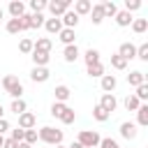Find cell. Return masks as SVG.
<instances>
[{
    "mask_svg": "<svg viewBox=\"0 0 148 148\" xmlns=\"http://www.w3.org/2000/svg\"><path fill=\"white\" fill-rule=\"evenodd\" d=\"M0 86L5 88V92H7L12 99H21V97H23V83L18 81V76L7 74V76L0 79Z\"/></svg>",
    "mask_w": 148,
    "mask_h": 148,
    "instance_id": "6da1fadb",
    "label": "cell"
},
{
    "mask_svg": "<svg viewBox=\"0 0 148 148\" xmlns=\"http://www.w3.org/2000/svg\"><path fill=\"white\" fill-rule=\"evenodd\" d=\"M37 136H39V141H44L46 146H60V143H62V139H65L62 130L51 127V125H44V127L37 132Z\"/></svg>",
    "mask_w": 148,
    "mask_h": 148,
    "instance_id": "7a4b0ae2",
    "label": "cell"
},
{
    "mask_svg": "<svg viewBox=\"0 0 148 148\" xmlns=\"http://www.w3.org/2000/svg\"><path fill=\"white\" fill-rule=\"evenodd\" d=\"M99 139H102V136H99L97 130H81L76 141H79L83 148H97V146H99Z\"/></svg>",
    "mask_w": 148,
    "mask_h": 148,
    "instance_id": "3957f363",
    "label": "cell"
},
{
    "mask_svg": "<svg viewBox=\"0 0 148 148\" xmlns=\"http://www.w3.org/2000/svg\"><path fill=\"white\" fill-rule=\"evenodd\" d=\"M46 9L51 12V16H53V18H60L67 9H72V2H69V0H53V2H49V5H46Z\"/></svg>",
    "mask_w": 148,
    "mask_h": 148,
    "instance_id": "277c9868",
    "label": "cell"
},
{
    "mask_svg": "<svg viewBox=\"0 0 148 148\" xmlns=\"http://www.w3.org/2000/svg\"><path fill=\"white\" fill-rule=\"evenodd\" d=\"M49 79H51L49 67H32V69H30V81H32V83H46Z\"/></svg>",
    "mask_w": 148,
    "mask_h": 148,
    "instance_id": "5b68a950",
    "label": "cell"
},
{
    "mask_svg": "<svg viewBox=\"0 0 148 148\" xmlns=\"http://www.w3.org/2000/svg\"><path fill=\"white\" fill-rule=\"evenodd\" d=\"M99 106H102L106 113H113V111H116V106H118L116 95H113V92H102V97H99Z\"/></svg>",
    "mask_w": 148,
    "mask_h": 148,
    "instance_id": "8992f818",
    "label": "cell"
},
{
    "mask_svg": "<svg viewBox=\"0 0 148 148\" xmlns=\"http://www.w3.org/2000/svg\"><path fill=\"white\" fill-rule=\"evenodd\" d=\"M118 132H120V136H123V139H127V141H134V139H136V134H139V130H136V125H134V123H130V120H125V123H120V127H118Z\"/></svg>",
    "mask_w": 148,
    "mask_h": 148,
    "instance_id": "52a82bcc",
    "label": "cell"
},
{
    "mask_svg": "<svg viewBox=\"0 0 148 148\" xmlns=\"http://www.w3.org/2000/svg\"><path fill=\"white\" fill-rule=\"evenodd\" d=\"M35 125H37V116L32 111H23L18 116V127L21 130H35Z\"/></svg>",
    "mask_w": 148,
    "mask_h": 148,
    "instance_id": "ba28073f",
    "label": "cell"
},
{
    "mask_svg": "<svg viewBox=\"0 0 148 148\" xmlns=\"http://www.w3.org/2000/svg\"><path fill=\"white\" fill-rule=\"evenodd\" d=\"M118 56H120V58H125V60L130 62V60H134V58H136V46H134L132 42H123V44L118 46Z\"/></svg>",
    "mask_w": 148,
    "mask_h": 148,
    "instance_id": "9c48e42d",
    "label": "cell"
},
{
    "mask_svg": "<svg viewBox=\"0 0 148 148\" xmlns=\"http://www.w3.org/2000/svg\"><path fill=\"white\" fill-rule=\"evenodd\" d=\"M99 88H102L104 92H113V90L118 88V79H116L113 74H104V76L99 79Z\"/></svg>",
    "mask_w": 148,
    "mask_h": 148,
    "instance_id": "30bf717a",
    "label": "cell"
},
{
    "mask_svg": "<svg viewBox=\"0 0 148 148\" xmlns=\"http://www.w3.org/2000/svg\"><path fill=\"white\" fill-rule=\"evenodd\" d=\"M7 12H9L12 18H21V16L25 14V5H23L21 0H12V2L7 5Z\"/></svg>",
    "mask_w": 148,
    "mask_h": 148,
    "instance_id": "8fae6325",
    "label": "cell"
},
{
    "mask_svg": "<svg viewBox=\"0 0 148 148\" xmlns=\"http://www.w3.org/2000/svg\"><path fill=\"white\" fill-rule=\"evenodd\" d=\"M90 9H92V2L90 0H74V14L81 18V16H86V14H90Z\"/></svg>",
    "mask_w": 148,
    "mask_h": 148,
    "instance_id": "7c38bea8",
    "label": "cell"
},
{
    "mask_svg": "<svg viewBox=\"0 0 148 148\" xmlns=\"http://www.w3.org/2000/svg\"><path fill=\"white\" fill-rule=\"evenodd\" d=\"M62 58H65V62H76V60L81 58V51H79V46H76V44H69V46H65V49H62Z\"/></svg>",
    "mask_w": 148,
    "mask_h": 148,
    "instance_id": "4fadbf2b",
    "label": "cell"
},
{
    "mask_svg": "<svg viewBox=\"0 0 148 148\" xmlns=\"http://www.w3.org/2000/svg\"><path fill=\"white\" fill-rule=\"evenodd\" d=\"M113 18H116V25H120V28H127V25H132V21H134V16H132L130 12H125V9H118Z\"/></svg>",
    "mask_w": 148,
    "mask_h": 148,
    "instance_id": "5bb4252c",
    "label": "cell"
},
{
    "mask_svg": "<svg viewBox=\"0 0 148 148\" xmlns=\"http://www.w3.org/2000/svg\"><path fill=\"white\" fill-rule=\"evenodd\" d=\"M60 21H62V28H69V30H74V28L79 25V16H76L72 9H67V12L60 16Z\"/></svg>",
    "mask_w": 148,
    "mask_h": 148,
    "instance_id": "9a60e30c",
    "label": "cell"
},
{
    "mask_svg": "<svg viewBox=\"0 0 148 148\" xmlns=\"http://www.w3.org/2000/svg\"><path fill=\"white\" fill-rule=\"evenodd\" d=\"M32 49L35 51H42V53H51V49H53V42L49 39V37H37V39H32Z\"/></svg>",
    "mask_w": 148,
    "mask_h": 148,
    "instance_id": "2e32d148",
    "label": "cell"
},
{
    "mask_svg": "<svg viewBox=\"0 0 148 148\" xmlns=\"http://www.w3.org/2000/svg\"><path fill=\"white\" fill-rule=\"evenodd\" d=\"M30 58H32V65H35V67H46L49 60H51V53H42V51H35V49H32Z\"/></svg>",
    "mask_w": 148,
    "mask_h": 148,
    "instance_id": "e0dca14e",
    "label": "cell"
},
{
    "mask_svg": "<svg viewBox=\"0 0 148 148\" xmlns=\"http://www.w3.org/2000/svg\"><path fill=\"white\" fill-rule=\"evenodd\" d=\"M44 30H46L49 35H58V32L62 30V21L51 16V18H46V21H44Z\"/></svg>",
    "mask_w": 148,
    "mask_h": 148,
    "instance_id": "ac0fdd59",
    "label": "cell"
},
{
    "mask_svg": "<svg viewBox=\"0 0 148 148\" xmlns=\"http://www.w3.org/2000/svg\"><path fill=\"white\" fill-rule=\"evenodd\" d=\"M58 39H60L65 46H69V44H76V32H74V30H69V28H62V30L58 32Z\"/></svg>",
    "mask_w": 148,
    "mask_h": 148,
    "instance_id": "d6986e66",
    "label": "cell"
},
{
    "mask_svg": "<svg viewBox=\"0 0 148 148\" xmlns=\"http://www.w3.org/2000/svg\"><path fill=\"white\" fill-rule=\"evenodd\" d=\"M56 102H62V104H67V99H69V95H72V90H69V86H65V83H60V86H56Z\"/></svg>",
    "mask_w": 148,
    "mask_h": 148,
    "instance_id": "ffe728a7",
    "label": "cell"
},
{
    "mask_svg": "<svg viewBox=\"0 0 148 148\" xmlns=\"http://www.w3.org/2000/svg\"><path fill=\"white\" fill-rule=\"evenodd\" d=\"M81 58H83L86 67H88V65H95V62H102V60H99V51H97V49H92V46H90V49H86V53H83Z\"/></svg>",
    "mask_w": 148,
    "mask_h": 148,
    "instance_id": "44dd1931",
    "label": "cell"
},
{
    "mask_svg": "<svg viewBox=\"0 0 148 148\" xmlns=\"http://www.w3.org/2000/svg\"><path fill=\"white\" fill-rule=\"evenodd\" d=\"M127 83H130L132 88H136V86L146 83V74H143V72H139V69H134V72H130V74H127Z\"/></svg>",
    "mask_w": 148,
    "mask_h": 148,
    "instance_id": "7402d4cb",
    "label": "cell"
},
{
    "mask_svg": "<svg viewBox=\"0 0 148 148\" xmlns=\"http://www.w3.org/2000/svg\"><path fill=\"white\" fill-rule=\"evenodd\" d=\"M134 125L148 127V104H141V106L136 109V123H134Z\"/></svg>",
    "mask_w": 148,
    "mask_h": 148,
    "instance_id": "603a6c76",
    "label": "cell"
},
{
    "mask_svg": "<svg viewBox=\"0 0 148 148\" xmlns=\"http://www.w3.org/2000/svg\"><path fill=\"white\" fill-rule=\"evenodd\" d=\"M86 72H88V76L90 79H102L106 72H104V65L102 62H95V65H88L86 67Z\"/></svg>",
    "mask_w": 148,
    "mask_h": 148,
    "instance_id": "cb8c5ba5",
    "label": "cell"
},
{
    "mask_svg": "<svg viewBox=\"0 0 148 148\" xmlns=\"http://www.w3.org/2000/svg\"><path fill=\"white\" fill-rule=\"evenodd\" d=\"M90 21H92V25H99L102 21H104V12H102V2H97V5H92V9H90Z\"/></svg>",
    "mask_w": 148,
    "mask_h": 148,
    "instance_id": "d4e9b609",
    "label": "cell"
},
{
    "mask_svg": "<svg viewBox=\"0 0 148 148\" xmlns=\"http://www.w3.org/2000/svg\"><path fill=\"white\" fill-rule=\"evenodd\" d=\"M9 111L12 113H16V116H21L23 111H28V104H25V99L21 97V99H12V104H9Z\"/></svg>",
    "mask_w": 148,
    "mask_h": 148,
    "instance_id": "484cf974",
    "label": "cell"
},
{
    "mask_svg": "<svg viewBox=\"0 0 148 148\" xmlns=\"http://www.w3.org/2000/svg\"><path fill=\"white\" fill-rule=\"evenodd\" d=\"M102 12H104V18H113L116 12H118V7H116V2L104 0V2H102Z\"/></svg>",
    "mask_w": 148,
    "mask_h": 148,
    "instance_id": "4316f807",
    "label": "cell"
},
{
    "mask_svg": "<svg viewBox=\"0 0 148 148\" xmlns=\"http://www.w3.org/2000/svg\"><path fill=\"white\" fill-rule=\"evenodd\" d=\"M141 104H146V99H148V83H141V86H136L134 88V92H132Z\"/></svg>",
    "mask_w": 148,
    "mask_h": 148,
    "instance_id": "83f0119b",
    "label": "cell"
},
{
    "mask_svg": "<svg viewBox=\"0 0 148 148\" xmlns=\"http://www.w3.org/2000/svg\"><path fill=\"white\" fill-rule=\"evenodd\" d=\"M92 118H95L97 123H106V120L111 118V113H106L99 104H95V106H92Z\"/></svg>",
    "mask_w": 148,
    "mask_h": 148,
    "instance_id": "f1b7e54d",
    "label": "cell"
},
{
    "mask_svg": "<svg viewBox=\"0 0 148 148\" xmlns=\"http://www.w3.org/2000/svg\"><path fill=\"white\" fill-rule=\"evenodd\" d=\"M132 30H134L136 35H143V32L148 30V18H134V21H132Z\"/></svg>",
    "mask_w": 148,
    "mask_h": 148,
    "instance_id": "f546056e",
    "label": "cell"
},
{
    "mask_svg": "<svg viewBox=\"0 0 148 148\" xmlns=\"http://www.w3.org/2000/svg\"><path fill=\"white\" fill-rule=\"evenodd\" d=\"M127 65H130V62H127L125 58H120L118 53H113V56H111V67H113V69L123 72V69H127Z\"/></svg>",
    "mask_w": 148,
    "mask_h": 148,
    "instance_id": "4dcf8cb0",
    "label": "cell"
},
{
    "mask_svg": "<svg viewBox=\"0 0 148 148\" xmlns=\"http://www.w3.org/2000/svg\"><path fill=\"white\" fill-rule=\"evenodd\" d=\"M5 30H7L9 35H18V32H21V23H18V18H7Z\"/></svg>",
    "mask_w": 148,
    "mask_h": 148,
    "instance_id": "1f68e13d",
    "label": "cell"
},
{
    "mask_svg": "<svg viewBox=\"0 0 148 148\" xmlns=\"http://www.w3.org/2000/svg\"><path fill=\"white\" fill-rule=\"evenodd\" d=\"M32 46H35V44H32L30 37H23V39L18 42V51H21L23 56H30V53H32Z\"/></svg>",
    "mask_w": 148,
    "mask_h": 148,
    "instance_id": "d6a6232c",
    "label": "cell"
},
{
    "mask_svg": "<svg viewBox=\"0 0 148 148\" xmlns=\"http://www.w3.org/2000/svg\"><path fill=\"white\" fill-rule=\"evenodd\" d=\"M46 0H30V14H42L46 9Z\"/></svg>",
    "mask_w": 148,
    "mask_h": 148,
    "instance_id": "836d02e7",
    "label": "cell"
},
{
    "mask_svg": "<svg viewBox=\"0 0 148 148\" xmlns=\"http://www.w3.org/2000/svg\"><path fill=\"white\" fill-rule=\"evenodd\" d=\"M123 104H125V109H127V111H136V109L141 106V102H139L134 95H127V97L123 99Z\"/></svg>",
    "mask_w": 148,
    "mask_h": 148,
    "instance_id": "e575fe53",
    "label": "cell"
},
{
    "mask_svg": "<svg viewBox=\"0 0 148 148\" xmlns=\"http://www.w3.org/2000/svg\"><path fill=\"white\" fill-rule=\"evenodd\" d=\"M18 23H21V32H23V30H30V28H32V14L25 12V14L18 18Z\"/></svg>",
    "mask_w": 148,
    "mask_h": 148,
    "instance_id": "d590c367",
    "label": "cell"
},
{
    "mask_svg": "<svg viewBox=\"0 0 148 148\" xmlns=\"http://www.w3.org/2000/svg\"><path fill=\"white\" fill-rule=\"evenodd\" d=\"M65 109H67V104H62V102H53V104H51V116H53V118H60V116L65 113Z\"/></svg>",
    "mask_w": 148,
    "mask_h": 148,
    "instance_id": "8d00e7d4",
    "label": "cell"
},
{
    "mask_svg": "<svg viewBox=\"0 0 148 148\" xmlns=\"http://www.w3.org/2000/svg\"><path fill=\"white\" fill-rule=\"evenodd\" d=\"M23 141H25V143H30V146H35V143L39 141L37 130H25V132H23Z\"/></svg>",
    "mask_w": 148,
    "mask_h": 148,
    "instance_id": "74e56055",
    "label": "cell"
},
{
    "mask_svg": "<svg viewBox=\"0 0 148 148\" xmlns=\"http://www.w3.org/2000/svg\"><path fill=\"white\" fill-rule=\"evenodd\" d=\"M97 148H120V143H118L116 139H111V136H102Z\"/></svg>",
    "mask_w": 148,
    "mask_h": 148,
    "instance_id": "f35d334b",
    "label": "cell"
},
{
    "mask_svg": "<svg viewBox=\"0 0 148 148\" xmlns=\"http://www.w3.org/2000/svg\"><path fill=\"white\" fill-rule=\"evenodd\" d=\"M60 120H62L65 125H72V123L76 120V113H74V109H69V106H67V109H65V113L60 116Z\"/></svg>",
    "mask_w": 148,
    "mask_h": 148,
    "instance_id": "ab89813d",
    "label": "cell"
},
{
    "mask_svg": "<svg viewBox=\"0 0 148 148\" xmlns=\"http://www.w3.org/2000/svg\"><path fill=\"white\" fill-rule=\"evenodd\" d=\"M136 9H141V0H125V12H136Z\"/></svg>",
    "mask_w": 148,
    "mask_h": 148,
    "instance_id": "60d3db41",
    "label": "cell"
},
{
    "mask_svg": "<svg viewBox=\"0 0 148 148\" xmlns=\"http://www.w3.org/2000/svg\"><path fill=\"white\" fill-rule=\"evenodd\" d=\"M136 58L143 60V62L148 60V44H139V46H136Z\"/></svg>",
    "mask_w": 148,
    "mask_h": 148,
    "instance_id": "b9f144b4",
    "label": "cell"
},
{
    "mask_svg": "<svg viewBox=\"0 0 148 148\" xmlns=\"http://www.w3.org/2000/svg\"><path fill=\"white\" fill-rule=\"evenodd\" d=\"M23 132H25V130H21V127H16V130H12V134H9V139H14L16 143H21V141H23Z\"/></svg>",
    "mask_w": 148,
    "mask_h": 148,
    "instance_id": "7bdbcfd3",
    "label": "cell"
},
{
    "mask_svg": "<svg viewBox=\"0 0 148 148\" xmlns=\"http://www.w3.org/2000/svg\"><path fill=\"white\" fill-rule=\"evenodd\" d=\"M44 14H32V28H42L44 25Z\"/></svg>",
    "mask_w": 148,
    "mask_h": 148,
    "instance_id": "ee69618b",
    "label": "cell"
},
{
    "mask_svg": "<svg viewBox=\"0 0 148 148\" xmlns=\"http://www.w3.org/2000/svg\"><path fill=\"white\" fill-rule=\"evenodd\" d=\"M7 130H9V120H7V118H0V134L5 136V132H7Z\"/></svg>",
    "mask_w": 148,
    "mask_h": 148,
    "instance_id": "f6af8a7d",
    "label": "cell"
},
{
    "mask_svg": "<svg viewBox=\"0 0 148 148\" xmlns=\"http://www.w3.org/2000/svg\"><path fill=\"white\" fill-rule=\"evenodd\" d=\"M2 148H18V143H16L14 139H9V136H7V139H5V143H2Z\"/></svg>",
    "mask_w": 148,
    "mask_h": 148,
    "instance_id": "bcb514c9",
    "label": "cell"
},
{
    "mask_svg": "<svg viewBox=\"0 0 148 148\" xmlns=\"http://www.w3.org/2000/svg\"><path fill=\"white\" fill-rule=\"evenodd\" d=\"M67 148H83V146H81V143H79V141H72V143H69V146H67Z\"/></svg>",
    "mask_w": 148,
    "mask_h": 148,
    "instance_id": "7dc6e473",
    "label": "cell"
},
{
    "mask_svg": "<svg viewBox=\"0 0 148 148\" xmlns=\"http://www.w3.org/2000/svg\"><path fill=\"white\" fill-rule=\"evenodd\" d=\"M18 148H32V146H30V143H25V141H21V143H18Z\"/></svg>",
    "mask_w": 148,
    "mask_h": 148,
    "instance_id": "c3c4849f",
    "label": "cell"
},
{
    "mask_svg": "<svg viewBox=\"0 0 148 148\" xmlns=\"http://www.w3.org/2000/svg\"><path fill=\"white\" fill-rule=\"evenodd\" d=\"M2 21H5V9L0 7V23H2Z\"/></svg>",
    "mask_w": 148,
    "mask_h": 148,
    "instance_id": "681fc988",
    "label": "cell"
},
{
    "mask_svg": "<svg viewBox=\"0 0 148 148\" xmlns=\"http://www.w3.org/2000/svg\"><path fill=\"white\" fill-rule=\"evenodd\" d=\"M2 143H5V136H2V134H0V148H2Z\"/></svg>",
    "mask_w": 148,
    "mask_h": 148,
    "instance_id": "f907efd6",
    "label": "cell"
},
{
    "mask_svg": "<svg viewBox=\"0 0 148 148\" xmlns=\"http://www.w3.org/2000/svg\"><path fill=\"white\" fill-rule=\"evenodd\" d=\"M2 113H5V111H2V104H0V118H5V116H2Z\"/></svg>",
    "mask_w": 148,
    "mask_h": 148,
    "instance_id": "816d5d0a",
    "label": "cell"
},
{
    "mask_svg": "<svg viewBox=\"0 0 148 148\" xmlns=\"http://www.w3.org/2000/svg\"><path fill=\"white\" fill-rule=\"evenodd\" d=\"M53 148H67V146H62V143H60V146H53Z\"/></svg>",
    "mask_w": 148,
    "mask_h": 148,
    "instance_id": "f5cc1de1",
    "label": "cell"
}]
</instances>
